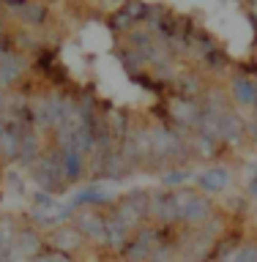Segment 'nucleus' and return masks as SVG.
Instances as JSON below:
<instances>
[{"label": "nucleus", "mask_w": 257, "mask_h": 262, "mask_svg": "<svg viewBox=\"0 0 257 262\" xmlns=\"http://www.w3.org/2000/svg\"><path fill=\"white\" fill-rule=\"evenodd\" d=\"M200 183L205 188H211V191H219V188H225V183H227V172L225 169H211L200 178Z\"/></svg>", "instance_id": "f257e3e1"}, {"label": "nucleus", "mask_w": 257, "mask_h": 262, "mask_svg": "<svg viewBox=\"0 0 257 262\" xmlns=\"http://www.w3.org/2000/svg\"><path fill=\"white\" fill-rule=\"evenodd\" d=\"M235 96L241 98L244 104H252V101H254V96H257V90L252 88V82L238 79V82H235Z\"/></svg>", "instance_id": "f03ea898"}, {"label": "nucleus", "mask_w": 257, "mask_h": 262, "mask_svg": "<svg viewBox=\"0 0 257 262\" xmlns=\"http://www.w3.org/2000/svg\"><path fill=\"white\" fill-rule=\"evenodd\" d=\"M57 246H63V249H74V246H80V232H74V229H63V232H57Z\"/></svg>", "instance_id": "7ed1b4c3"}, {"label": "nucleus", "mask_w": 257, "mask_h": 262, "mask_svg": "<svg viewBox=\"0 0 257 262\" xmlns=\"http://www.w3.org/2000/svg\"><path fill=\"white\" fill-rule=\"evenodd\" d=\"M82 229L88 235H98V232H104V221L98 216H82Z\"/></svg>", "instance_id": "20e7f679"}, {"label": "nucleus", "mask_w": 257, "mask_h": 262, "mask_svg": "<svg viewBox=\"0 0 257 262\" xmlns=\"http://www.w3.org/2000/svg\"><path fill=\"white\" fill-rule=\"evenodd\" d=\"M233 262H257V249H244V251H238Z\"/></svg>", "instance_id": "39448f33"}, {"label": "nucleus", "mask_w": 257, "mask_h": 262, "mask_svg": "<svg viewBox=\"0 0 257 262\" xmlns=\"http://www.w3.org/2000/svg\"><path fill=\"white\" fill-rule=\"evenodd\" d=\"M0 134H3V131H0Z\"/></svg>", "instance_id": "423d86ee"}]
</instances>
